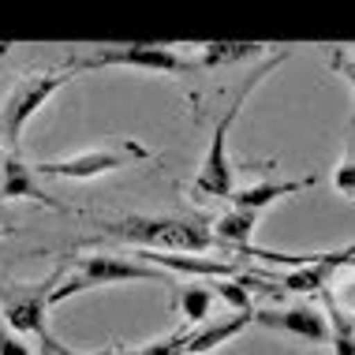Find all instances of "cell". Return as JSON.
Here are the masks:
<instances>
[{
    "mask_svg": "<svg viewBox=\"0 0 355 355\" xmlns=\"http://www.w3.org/2000/svg\"><path fill=\"white\" fill-rule=\"evenodd\" d=\"M101 239L128 243L139 251H161V254H202L217 243L209 220L202 217H116L98 225Z\"/></svg>",
    "mask_w": 355,
    "mask_h": 355,
    "instance_id": "cell-1",
    "label": "cell"
},
{
    "mask_svg": "<svg viewBox=\"0 0 355 355\" xmlns=\"http://www.w3.org/2000/svg\"><path fill=\"white\" fill-rule=\"evenodd\" d=\"M288 56H292V49H281L273 56L270 64H266L258 75H251V79L243 83V90L236 94V101L228 105V112L217 120V128H214V135H209V150H206V161H202V168H198V176H195V191L198 195H206V198H228L232 195V161H228V131H232V123H236V116L243 112V105H247V98L254 94V86L270 75L277 64H284Z\"/></svg>",
    "mask_w": 355,
    "mask_h": 355,
    "instance_id": "cell-2",
    "label": "cell"
},
{
    "mask_svg": "<svg viewBox=\"0 0 355 355\" xmlns=\"http://www.w3.org/2000/svg\"><path fill=\"white\" fill-rule=\"evenodd\" d=\"M135 281H165V273L153 270V266H142L128 254H83L79 262H75V273L56 281V288L49 292V306L71 300V295H79V292H90V288L135 284Z\"/></svg>",
    "mask_w": 355,
    "mask_h": 355,
    "instance_id": "cell-3",
    "label": "cell"
},
{
    "mask_svg": "<svg viewBox=\"0 0 355 355\" xmlns=\"http://www.w3.org/2000/svg\"><path fill=\"white\" fill-rule=\"evenodd\" d=\"M71 60L64 64V68H53V71H37V75H23V79L15 83V90L8 94V101L0 105V135H4V146L8 153H19V142H23V128L31 123L37 112H42V105L53 98L60 86L71 83Z\"/></svg>",
    "mask_w": 355,
    "mask_h": 355,
    "instance_id": "cell-4",
    "label": "cell"
},
{
    "mask_svg": "<svg viewBox=\"0 0 355 355\" xmlns=\"http://www.w3.org/2000/svg\"><path fill=\"white\" fill-rule=\"evenodd\" d=\"M150 161V150L135 139H109L94 150L71 153V157H56V161H37L34 176H53V180H94L105 172H116L128 165Z\"/></svg>",
    "mask_w": 355,
    "mask_h": 355,
    "instance_id": "cell-5",
    "label": "cell"
},
{
    "mask_svg": "<svg viewBox=\"0 0 355 355\" xmlns=\"http://www.w3.org/2000/svg\"><path fill=\"white\" fill-rule=\"evenodd\" d=\"M75 71H98V68H139V71H165V75H187L195 71V60H184L180 53H172L168 45H105L94 49V56H71Z\"/></svg>",
    "mask_w": 355,
    "mask_h": 355,
    "instance_id": "cell-6",
    "label": "cell"
},
{
    "mask_svg": "<svg viewBox=\"0 0 355 355\" xmlns=\"http://www.w3.org/2000/svg\"><path fill=\"white\" fill-rule=\"evenodd\" d=\"M60 277H45L42 284H23V288H12L4 292V322L12 333H34L37 340L49 337L45 329V314H49V292L56 288Z\"/></svg>",
    "mask_w": 355,
    "mask_h": 355,
    "instance_id": "cell-7",
    "label": "cell"
},
{
    "mask_svg": "<svg viewBox=\"0 0 355 355\" xmlns=\"http://www.w3.org/2000/svg\"><path fill=\"white\" fill-rule=\"evenodd\" d=\"M254 325L300 337L306 344H329V325L318 306H288V311H254Z\"/></svg>",
    "mask_w": 355,
    "mask_h": 355,
    "instance_id": "cell-8",
    "label": "cell"
},
{
    "mask_svg": "<svg viewBox=\"0 0 355 355\" xmlns=\"http://www.w3.org/2000/svg\"><path fill=\"white\" fill-rule=\"evenodd\" d=\"M247 325H254V311H232V314H225V318L202 322L198 329L187 333L184 355H209V352H217L220 344L236 340Z\"/></svg>",
    "mask_w": 355,
    "mask_h": 355,
    "instance_id": "cell-9",
    "label": "cell"
},
{
    "mask_svg": "<svg viewBox=\"0 0 355 355\" xmlns=\"http://www.w3.org/2000/svg\"><path fill=\"white\" fill-rule=\"evenodd\" d=\"M19 198H34V202H42L45 209H60L53 202L49 195L42 191L37 184L34 168L26 165L19 153H8L4 157V168H0V202H19Z\"/></svg>",
    "mask_w": 355,
    "mask_h": 355,
    "instance_id": "cell-10",
    "label": "cell"
},
{
    "mask_svg": "<svg viewBox=\"0 0 355 355\" xmlns=\"http://www.w3.org/2000/svg\"><path fill=\"white\" fill-rule=\"evenodd\" d=\"M314 184H318V176H306V180H284V184L262 180V184H254V187L232 191V195H228V202H232V209H254V214H262L266 206L281 202V198H288V195H300V191L314 187Z\"/></svg>",
    "mask_w": 355,
    "mask_h": 355,
    "instance_id": "cell-11",
    "label": "cell"
},
{
    "mask_svg": "<svg viewBox=\"0 0 355 355\" xmlns=\"http://www.w3.org/2000/svg\"><path fill=\"white\" fill-rule=\"evenodd\" d=\"M270 53L266 42H202L198 45V68H225V64H243L254 56Z\"/></svg>",
    "mask_w": 355,
    "mask_h": 355,
    "instance_id": "cell-12",
    "label": "cell"
},
{
    "mask_svg": "<svg viewBox=\"0 0 355 355\" xmlns=\"http://www.w3.org/2000/svg\"><path fill=\"white\" fill-rule=\"evenodd\" d=\"M254 225H258V214L254 209H228V214H220L214 225V239L217 243H232L239 254L251 247V232H254Z\"/></svg>",
    "mask_w": 355,
    "mask_h": 355,
    "instance_id": "cell-13",
    "label": "cell"
},
{
    "mask_svg": "<svg viewBox=\"0 0 355 355\" xmlns=\"http://www.w3.org/2000/svg\"><path fill=\"white\" fill-rule=\"evenodd\" d=\"M322 300H329L340 314H348L355 322V262L340 266V270L329 277V284L322 288Z\"/></svg>",
    "mask_w": 355,
    "mask_h": 355,
    "instance_id": "cell-14",
    "label": "cell"
},
{
    "mask_svg": "<svg viewBox=\"0 0 355 355\" xmlns=\"http://www.w3.org/2000/svg\"><path fill=\"white\" fill-rule=\"evenodd\" d=\"M180 311H184V318L191 329H198L209 311H214V292H209V284H184L180 288Z\"/></svg>",
    "mask_w": 355,
    "mask_h": 355,
    "instance_id": "cell-15",
    "label": "cell"
},
{
    "mask_svg": "<svg viewBox=\"0 0 355 355\" xmlns=\"http://www.w3.org/2000/svg\"><path fill=\"white\" fill-rule=\"evenodd\" d=\"M333 187H337L344 198H355V135H352V142H348L344 161L333 168Z\"/></svg>",
    "mask_w": 355,
    "mask_h": 355,
    "instance_id": "cell-16",
    "label": "cell"
},
{
    "mask_svg": "<svg viewBox=\"0 0 355 355\" xmlns=\"http://www.w3.org/2000/svg\"><path fill=\"white\" fill-rule=\"evenodd\" d=\"M187 333H191V325H180V329L172 333V337H165V340H153V344H146V348H139V355H184Z\"/></svg>",
    "mask_w": 355,
    "mask_h": 355,
    "instance_id": "cell-17",
    "label": "cell"
},
{
    "mask_svg": "<svg viewBox=\"0 0 355 355\" xmlns=\"http://www.w3.org/2000/svg\"><path fill=\"white\" fill-rule=\"evenodd\" d=\"M333 71H340L344 75V79H348L352 83V90H355V60H352V56H344V49H333Z\"/></svg>",
    "mask_w": 355,
    "mask_h": 355,
    "instance_id": "cell-18",
    "label": "cell"
},
{
    "mask_svg": "<svg viewBox=\"0 0 355 355\" xmlns=\"http://www.w3.org/2000/svg\"><path fill=\"white\" fill-rule=\"evenodd\" d=\"M0 355H34V352L26 348L23 340H15L12 333H4V329H0Z\"/></svg>",
    "mask_w": 355,
    "mask_h": 355,
    "instance_id": "cell-19",
    "label": "cell"
},
{
    "mask_svg": "<svg viewBox=\"0 0 355 355\" xmlns=\"http://www.w3.org/2000/svg\"><path fill=\"white\" fill-rule=\"evenodd\" d=\"M12 49H15V42H0V60H4V56L12 53Z\"/></svg>",
    "mask_w": 355,
    "mask_h": 355,
    "instance_id": "cell-20",
    "label": "cell"
},
{
    "mask_svg": "<svg viewBox=\"0 0 355 355\" xmlns=\"http://www.w3.org/2000/svg\"><path fill=\"white\" fill-rule=\"evenodd\" d=\"M4 157H8V150H4V135H0V168H4Z\"/></svg>",
    "mask_w": 355,
    "mask_h": 355,
    "instance_id": "cell-21",
    "label": "cell"
},
{
    "mask_svg": "<svg viewBox=\"0 0 355 355\" xmlns=\"http://www.w3.org/2000/svg\"><path fill=\"white\" fill-rule=\"evenodd\" d=\"M112 355H139V352H128V348H112Z\"/></svg>",
    "mask_w": 355,
    "mask_h": 355,
    "instance_id": "cell-22",
    "label": "cell"
},
{
    "mask_svg": "<svg viewBox=\"0 0 355 355\" xmlns=\"http://www.w3.org/2000/svg\"><path fill=\"white\" fill-rule=\"evenodd\" d=\"M4 236H12V228H0V239H4Z\"/></svg>",
    "mask_w": 355,
    "mask_h": 355,
    "instance_id": "cell-23",
    "label": "cell"
}]
</instances>
